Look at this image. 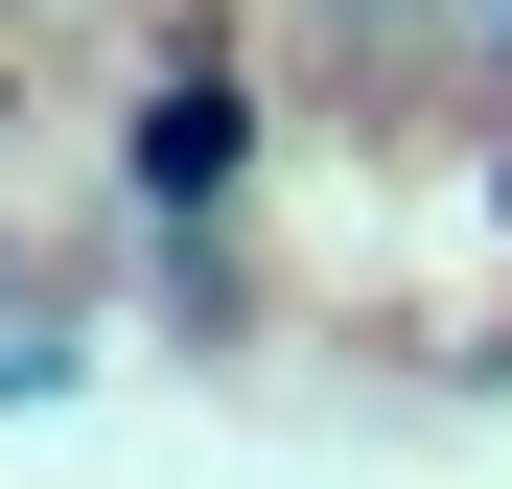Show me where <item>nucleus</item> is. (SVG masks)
<instances>
[{
	"label": "nucleus",
	"mask_w": 512,
	"mask_h": 489,
	"mask_svg": "<svg viewBox=\"0 0 512 489\" xmlns=\"http://www.w3.org/2000/svg\"><path fill=\"white\" fill-rule=\"evenodd\" d=\"M233 163H256V94H233V70H163V94H140V187H163V210H210Z\"/></svg>",
	"instance_id": "obj_1"
}]
</instances>
